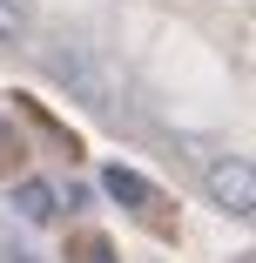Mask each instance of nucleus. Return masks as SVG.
<instances>
[{
    "mask_svg": "<svg viewBox=\"0 0 256 263\" xmlns=\"http://www.w3.org/2000/svg\"><path fill=\"white\" fill-rule=\"evenodd\" d=\"M202 189H209V202L223 216H256V162H243V155L209 162L202 169Z\"/></svg>",
    "mask_w": 256,
    "mask_h": 263,
    "instance_id": "nucleus-1",
    "label": "nucleus"
},
{
    "mask_svg": "<svg viewBox=\"0 0 256 263\" xmlns=\"http://www.w3.org/2000/svg\"><path fill=\"white\" fill-rule=\"evenodd\" d=\"M47 74H54L68 95H81L88 108H108V81H101L94 54H81V47H47Z\"/></svg>",
    "mask_w": 256,
    "mask_h": 263,
    "instance_id": "nucleus-2",
    "label": "nucleus"
},
{
    "mask_svg": "<svg viewBox=\"0 0 256 263\" xmlns=\"http://www.w3.org/2000/svg\"><path fill=\"white\" fill-rule=\"evenodd\" d=\"M14 209H21L27 223H54V216H61V196H54V182L27 176V182H14Z\"/></svg>",
    "mask_w": 256,
    "mask_h": 263,
    "instance_id": "nucleus-3",
    "label": "nucleus"
},
{
    "mask_svg": "<svg viewBox=\"0 0 256 263\" xmlns=\"http://www.w3.org/2000/svg\"><path fill=\"white\" fill-rule=\"evenodd\" d=\"M101 189H108L115 202H128V209H148V202H155V189H148V176H135L128 162H108V169H101Z\"/></svg>",
    "mask_w": 256,
    "mask_h": 263,
    "instance_id": "nucleus-4",
    "label": "nucleus"
},
{
    "mask_svg": "<svg viewBox=\"0 0 256 263\" xmlns=\"http://www.w3.org/2000/svg\"><path fill=\"white\" fill-rule=\"evenodd\" d=\"M27 34V7L21 0H0V41H21Z\"/></svg>",
    "mask_w": 256,
    "mask_h": 263,
    "instance_id": "nucleus-5",
    "label": "nucleus"
},
{
    "mask_svg": "<svg viewBox=\"0 0 256 263\" xmlns=\"http://www.w3.org/2000/svg\"><path fill=\"white\" fill-rule=\"evenodd\" d=\"M88 263H108V243H88Z\"/></svg>",
    "mask_w": 256,
    "mask_h": 263,
    "instance_id": "nucleus-6",
    "label": "nucleus"
},
{
    "mask_svg": "<svg viewBox=\"0 0 256 263\" xmlns=\"http://www.w3.org/2000/svg\"><path fill=\"white\" fill-rule=\"evenodd\" d=\"M0 148H7V122H0Z\"/></svg>",
    "mask_w": 256,
    "mask_h": 263,
    "instance_id": "nucleus-7",
    "label": "nucleus"
}]
</instances>
